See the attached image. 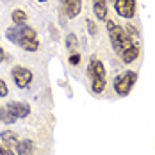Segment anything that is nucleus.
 Here are the masks:
<instances>
[{"label": "nucleus", "instance_id": "1", "mask_svg": "<svg viewBox=\"0 0 155 155\" xmlns=\"http://www.w3.org/2000/svg\"><path fill=\"white\" fill-rule=\"evenodd\" d=\"M107 31H109V36H110V41H112V47L114 50L121 55L127 48H130L132 45H136L130 38H128V34L125 32V29L121 27H118L114 21H107Z\"/></svg>", "mask_w": 155, "mask_h": 155}, {"label": "nucleus", "instance_id": "3", "mask_svg": "<svg viewBox=\"0 0 155 155\" xmlns=\"http://www.w3.org/2000/svg\"><path fill=\"white\" fill-rule=\"evenodd\" d=\"M5 36H7V39L9 41H13V43H21V41H25V39H36V32L32 31L31 27H27V25H18V27H11V29H7L5 32Z\"/></svg>", "mask_w": 155, "mask_h": 155}, {"label": "nucleus", "instance_id": "7", "mask_svg": "<svg viewBox=\"0 0 155 155\" xmlns=\"http://www.w3.org/2000/svg\"><path fill=\"white\" fill-rule=\"evenodd\" d=\"M62 7H64V13L68 18H75L82 9V4H80V0H62Z\"/></svg>", "mask_w": 155, "mask_h": 155}, {"label": "nucleus", "instance_id": "22", "mask_svg": "<svg viewBox=\"0 0 155 155\" xmlns=\"http://www.w3.org/2000/svg\"><path fill=\"white\" fill-rule=\"evenodd\" d=\"M39 2H47V0H39Z\"/></svg>", "mask_w": 155, "mask_h": 155}, {"label": "nucleus", "instance_id": "2", "mask_svg": "<svg viewBox=\"0 0 155 155\" xmlns=\"http://www.w3.org/2000/svg\"><path fill=\"white\" fill-rule=\"evenodd\" d=\"M87 73H89V78H91L93 91L94 93H102L105 89V70H104V64L98 59H93L89 68H87Z\"/></svg>", "mask_w": 155, "mask_h": 155}, {"label": "nucleus", "instance_id": "6", "mask_svg": "<svg viewBox=\"0 0 155 155\" xmlns=\"http://www.w3.org/2000/svg\"><path fill=\"white\" fill-rule=\"evenodd\" d=\"M116 11L123 18H132L136 15V2L134 0H116Z\"/></svg>", "mask_w": 155, "mask_h": 155}, {"label": "nucleus", "instance_id": "20", "mask_svg": "<svg viewBox=\"0 0 155 155\" xmlns=\"http://www.w3.org/2000/svg\"><path fill=\"white\" fill-rule=\"evenodd\" d=\"M87 27H89V32H91V34H94V32H96V29H94V23H93V21H89V20H87Z\"/></svg>", "mask_w": 155, "mask_h": 155}, {"label": "nucleus", "instance_id": "14", "mask_svg": "<svg viewBox=\"0 0 155 155\" xmlns=\"http://www.w3.org/2000/svg\"><path fill=\"white\" fill-rule=\"evenodd\" d=\"M13 21H15L16 25H21V23H25V20H27V15L21 11V9H16V11H13Z\"/></svg>", "mask_w": 155, "mask_h": 155}, {"label": "nucleus", "instance_id": "21", "mask_svg": "<svg viewBox=\"0 0 155 155\" xmlns=\"http://www.w3.org/2000/svg\"><path fill=\"white\" fill-rule=\"evenodd\" d=\"M4 59H5V57H4V50H2V48H0V62L4 61Z\"/></svg>", "mask_w": 155, "mask_h": 155}, {"label": "nucleus", "instance_id": "15", "mask_svg": "<svg viewBox=\"0 0 155 155\" xmlns=\"http://www.w3.org/2000/svg\"><path fill=\"white\" fill-rule=\"evenodd\" d=\"M15 116L7 110V109H0V121H4V123H15Z\"/></svg>", "mask_w": 155, "mask_h": 155}, {"label": "nucleus", "instance_id": "9", "mask_svg": "<svg viewBox=\"0 0 155 155\" xmlns=\"http://www.w3.org/2000/svg\"><path fill=\"white\" fill-rule=\"evenodd\" d=\"M93 11L96 15V18L105 20V16H107V4H105V0H93Z\"/></svg>", "mask_w": 155, "mask_h": 155}, {"label": "nucleus", "instance_id": "11", "mask_svg": "<svg viewBox=\"0 0 155 155\" xmlns=\"http://www.w3.org/2000/svg\"><path fill=\"white\" fill-rule=\"evenodd\" d=\"M121 57H123L125 62H134L139 57V48H137V45H132L130 48H127L123 54H121Z\"/></svg>", "mask_w": 155, "mask_h": 155}, {"label": "nucleus", "instance_id": "4", "mask_svg": "<svg viewBox=\"0 0 155 155\" xmlns=\"http://www.w3.org/2000/svg\"><path fill=\"white\" fill-rule=\"evenodd\" d=\"M136 78H137V75H136L134 71H127L121 77H116V80H114V89H116V93L121 94V96L128 94V91L132 89V86H134V82H136Z\"/></svg>", "mask_w": 155, "mask_h": 155}, {"label": "nucleus", "instance_id": "19", "mask_svg": "<svg viewBox=\"0 0 155 155\" xmlns=\"http://www.w3.org/2000/svg\"><path fill=\"white\" fill-rule=\"evenodd\" d=\"M0 155H15V153H13L9 148H2V146H0Z\"/></svg>", "mask_w": 155, "mask_h": 155}, {"label": "nucleus", "instance_id": "8", "mask_svg": "<svg viewBox=\"0 0 155 155\" xmlns=\"http://www.w3.org/2000/svg\"><path fill=\"white\" fill-rule=\"evenodd\" d=\"M7 110H9L15 118H27L29 112H31V109H29L27 104H18V102L9 104V105H7Z\"/></svg>", "mask_w": 155, "mask_h": 155}, {"label": "nucleus", "instance_id": "10", "mask_svg": "<svg viewBox=\"0 0 155 155\" xmlns=\"http://www.w3.org/2000/svg\"><path fill=\"white\" fill-rule=\"evenodd\" d=\"M18 148V155H34V144L31 139H23L16 144Z\"/></svg>", "mask_w": 155, "mask_h": 155}, {"label": "nucleus", "instance_id": "13", "mask_svg": "<svg viewBox=\"0 0 155 155\" xmlns=\"http://www.w3.org/2000/svg\"><path fill=\"white\" fill-rule=\"evenodd\" d=\"M20 47L23 48V50H29V52H36L39 48V43L36 39H25V41L20 43Z\"/></svg>", "mask_w": 155, "mask_h": 155}, {"label": "nucleus", "instance_id": "17", "mask_svg": "<svg viewBox=\"0 0 155 155\" xmlns=\"http://www.w3.org/2000/svg\"><path fill=\"white\" fill-rule=\"evenodd\" d=\"M7 94V86L4 80H0V96H5Z\"/></svg>", "mask_w": 155, "mask_h": 155}, {"label": "nucleus", "instance_id": "18", "mask_svg": "<svg viewBox=\"0 0 155 155\" xmlns=\"http://www.w3.org/2000/svg\"><path fill=\"white\" fill-rule=\"evenodd\" d=\"M70 62H71V64H78V62H80V55H78V54H73V55L70 57Z\"/></svg>", "mask_w": 155, "mask_h": 155}, {"label": "nucleus", "instance_id": "5", "mask_svg": "<svg viewBox=\"0 0 155 155\" xmlns=\"http://www.w3.org/2000/svg\"><path fill=\"white\" fill-rule=\"evenodd\" d=\"M13 78H15L16 86L23 89V87H27V86L31 84L32 73L27 68H23V66H15V68H13Z\"/></svg>", "mask_w": 155, "mask_h": 155}, {"label": "nucleus", "instance_id": "12", "mask_svg": "<svg viewBox=\"0 0 155 155\" xmlns=\"http://www.w3.org/2000/svg\"><path fill=\"white\" fill-rule=\"evenodd\" d=\"M0 137H2V141H4L7 146H15V144H18V137H16V134L13 132V130H4V132L0 134Z\"/></svg>", "mask_w": 155, "mask_h": 155}, {"label": "nucleus", "instance_id": "16", "mask_svg": "<svg viewBox=\"0 0 155 155\" xmlns=\"http://www.w3.org/2000/svg\"><path fill=\"white\" fill-rule=\"evenodd\" d=\"M77 36L75 34H68L66 36V47H68V50H75L77 48Z\"/></svg>", "mask_w": 155, "mask_h": 155}]
</instances>
